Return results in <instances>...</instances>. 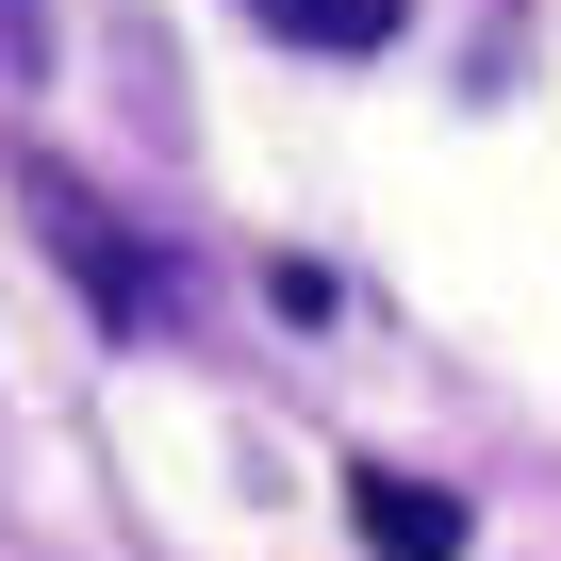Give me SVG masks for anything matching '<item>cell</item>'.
<instances>
[{
  "label": "cell",
  "instance_id": "cell-1",
  "mask_svg": "<svg viewBox=\"0 0 561 561\" xmlns=\"http://www.w3.org/2000/svg\"><path fill=\"white\" fill-rule=\"evenodd\" d=\"M34 215H50V248L83 264V298H100L116 331H149V314H165V264H149V248H133V231L83 198V182H34Z\"/></svg>",
  "mask_w": 561,
  "mask_h": 561
},
{
  "label": "cell",
  "instance_id": "cell-2",
  "mask_svg": "<svg viewBox=\"0 0 561 561\" xmlns=\"http://www.w3.org/2000/svg\"><path fill=\"white\" fill-rule=\"evenodd\" d=\"M347 512H364V545H380V561H462V495H430V479H397V462H364V479H347Z\"/></svg>",
  "mask_w": 561,
  "mask_h": 561
},
{
  "label": "cell",
  "instance_id": "cell-3",
  "mask_svg": "<svg viewBox=\"0 0 561 561\" xmlns=\"http://www.w3.org/2000/svg\"><path fill=\"white\" fill-rule=\"evenodd\" d=\"M248 18H280L298 50H397V0H248Z\"/></svg>",
  "mask_w": 561,
  "mask_h": 561
}]
</instances>
